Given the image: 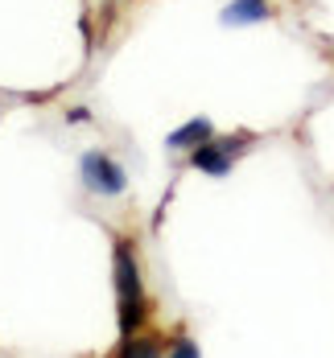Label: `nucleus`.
I'll return each mask as SVG.
<instances>
[{
    "mask_svg": "<svg viewBox=\"0 0 334 358\" xmlns=\"http://www.w3.org/2000/svg\"><path fill=\"white\" fill-rule=\"evenodd\" d=\"M111 276H116V309H120V338H132L145 325L148 301H145V280L137 268V251L128 239H116L111 251Z\"/></svg>",
    "mask_w": 334,
    "mask_h": 358,
    "instance_id": "obj_1",
    "label": "nucleus"
},
{
    "mask_svg": "<svg viewBox=\"0 0 334 358\" xmlns=\"http://www.w3.org/2000/svg\"><path fill=\"white\" fill-rule=\"evenodd\" d=\"M252 144H256L252 132L211 136L207 144L190 148V169H198V173H207V178H227V173H231V165H235V157H239L244 148H252Z\"/></svg>",
    "mask_w": 334,
    "mask_h": 358,
    "instance_id": "obj_2",
    "label": "nucleus"
},
{
    "mask_svg": "<svg viewBox=\"0 0 334 358\" xmlns=\"http://www.w3.org/2000/svg\"><path fill=\"white\" fill-rule=\"evenodd\" d=\"M78 178H83V185H87L91 194H99V198H120V194L128 189V173H124V165L111 161L108 152H83V161H78Z\"/></svg>",
    "mask_w": 334,
    "mask_h": 358,
    "instance_id": "obj_3",
    "label": "nucleus"
},
{
    "mask_svg": "<svg viewBox=\"0 0 334 358\" xmlns=\"http://www.w3.org/2000/svg\"><path fill=\"white\" fill-rule=\"evenodd\" d=\"M211 136H215V124H211L207 115H194V120H186L182 128H174V132L165 136V148H169V152H190V148L207 144Z\"/></svg>",
    "mask_w": 334,
    "mask_h": 358,
    "instance_id": "obj_4",
    "label": "nucleus"
},
{
    "mask_svg": "<svg viewBox=\"0 0 334 358\" xmlns=\"http://www.w3.org/2000/svg\"><path fill=\"white\" fill-rule=\"evenodd\" d=\"M272 17V4L268 0H231L227 8H223V25H231V29H239V25H260V21H268Z\"/></svg>",
    "mask_w": 334,
    "mask_h": 358,
    "instance_id": "obj_5",
    "label": "nucleus"
},
{
    "mask_svg": "<svg viewBox=\"0 0 334 358\" xmlns=\"http://www.w3.org/2000/svg\"><path fill=\"white\" fill-rule=\"evenodd\" d=\"M111 358H161V355H157V342H153V338L132 334V338H120V346H116Z\"/></svg>",
    "mask_w": 334,
    "mask_h": 358,
    "instance_id": "obj_6",
    "label": "nucleus"
},
{
    "mask_svg": "<svg viewBox=\"0 0 334 358\" xmlns=\"http://www.w3.org/2000/svg\"><path fill=\"white\" fill-rule=\"evenodd\" d=\"M169 358H202V350H198V342H194V338H178V342H174V350H169Z\"/></svg>",
    "mask_w": 334,
    "mask_h": 358,
    "instance_id": "obj_7",
    "label": "nucleus"
}]
</instances>
